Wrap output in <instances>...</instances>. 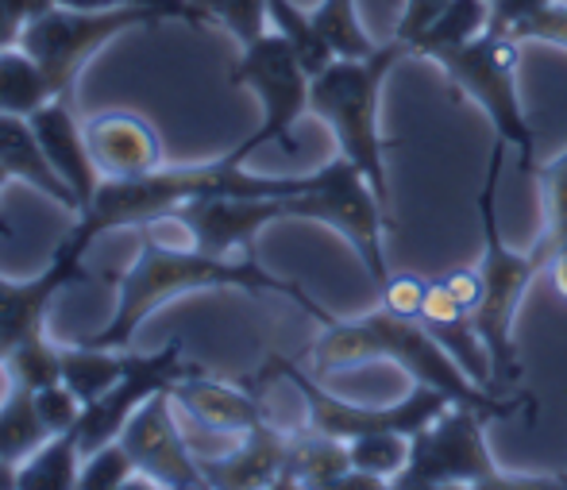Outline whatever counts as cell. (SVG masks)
<instances>
[{
	"mask_svg": "<svg viewBox=\"0 0 567 490\" xmlns=\"http://www.w3.org/2000/svg\"><path fill=\"white\" fill-rule=\"evenodd\" d=\"M0 490H20V463L0 456Z\"/></svg>",
	"mask_w": 567,
	"mask_h": 490,
	"instance_id": "ee69618b",
	"label": "cell"
},
{
	"mask_svg": "<svg viewBox=\"0 0 567 490\" xmlns=\"http://www.w3.org/2000/svg\"><path fill=\"white\" fill-rule=\"evenodd\" d=\"M351 468L379 476L382 483H394L410 463V437L405 432H363V437L348 440Z\"/></svg>",
	"mask_w": 567,
	"mask_h": 490,
	"instance_id": "f546056e",
	"label": "cell"
},
{
	"mask_svg": "<svg viewBox=\"0 0 567 490\" xmlns=\"http://www.w3.org/2000/svg\"><path fill=\"white\" fill-rule=\"evenodd\" d=\"M313 23L332 43L337 59H367L379 51V43L367 35L363 20H359V0H321L313 8Z\"/></svg>",
	"mask_w": 567,
	"mask_h": 490,
	"instance_id": "83f0119b",
	"label": "cell"
},
{
	"mask_svg": "<svg viewBox=\"0 0 567 490\" xmlns=\"http://www.w3.org/2000/svg\"><path fill=\"white\" fill-rule=\"evenodd\" d=\"M82 479V445L78 432H54L20 463V490H78Z\"/></svg>",
	"mask_w": 567,
	"mask_h": 490,
	"instance_id": "603a6c76",
	"label": "cell"
},
{
	"mask_svg": "<svg viewBox=\"0 0 567 490\" xmlns=\"http://www.w3.org/2000/svg\"><path fill=\"white\" fill-rule=\"evenodd\" d=\"M449 4H452V0H405L402 16H398L394 39H402L405 47H413V39H417L421 31H425Z\"/></svg>",
	"mask_w": 567,
	"mask_h": 490,
	"instance_id": "f35d334b",
	"label": "cell"
},
{
	"mask_svg": "<svg viewBox=\"0 0 567 490\" xmlns=\"http://www.w3.org/2000/svg\"><path fill=\"white\" fill-rule=\"evenodd\" d=\"M417 320L433 333V340L449 351L478 387L491 390V394H502V390H494V382H491V356H486V348H483V336H478V328H475V317H471L463 305H455L452 294L444 290L441 283L429 286L425 309H421Z\"/></svg>",
	"mask_w": 567,
	"mask_h": 490,
	"instance_id": "ffe728a7",
	"label": "cell"
},
{
	"mask_svg": "<svg viewBox=\"0 0 567 490\" xmlns=\"http://www.w3.org/2000/svg\"><path fill=\"white\" fill-rule=\"evenodd\" d=\"M231 85L239 90H251L255 101L262 109V120L251 135H247L239 147H231V155L239 163L255 155L262 147H282L286 155L298 151V140H293V127L298 120L309 112V93H313V78L309 70L298 62V54L290 51L278 31H267L262 39H255L251 47H239V59L228 74Z\"/></svg>",
	"mask_w": 567,
	"mask_h": 490,
	"instance_id": "9c48e42d",
	"label": "cell"
},
{
	"mask_svg": "<svg viewBox=\"0 0 567 490\" xmlns=\"http://www.w3.org/2000/svg\"><path fill=\"white\" fill-rule=\"evenodd\" d=\"M498 421L494 409L463 406L452 401L433 425L410 437V463L390 487L398 490H441V487H471V490H540L567 487V479L548 476H509L498 468L486 425Z\"/></svg>",
	"mask_w": 567,
	"mask_h": 490,
	"instance_id": "8992f818",
	"label": "cell"
},
{
	"mask_svg": "<svg viewBox=\"0 0 567 490\" xmlns=\"http://www.w3.org/2000/svg\"><path fill=\"white\" fill-rule=\"evenodd\" d=\"M290 452V432L278 429L275 421L255 425L251 432L239 437V445L228 456H197L205 471V483L217 490H255V487H278Z\"/></svg>",
	"mask_w": 567,
	"mask_h": 490,
	"instance_id": "ac0fdd59",
	"label": "cell"
},
{
	"mask_svg": "<svg viewBox=\"0 0 567 490\" xmlns=\"http://www.w3.org/2000/svg\"><path fill=\"white\" fill-rule=\"evenodd\" d=\"M502 151H506V143L494 140L491 159H486L483 190H478V216H483V259H478V278H483V302L471 313L478 336H483L486 356H491L494 390L522 382L525 367L514 344L517 305H522L525 290L533 286V278H537L540 270H548V259H553V252H548L540 239L529 252H514V247L502 239V224H498Z\"/></svg>",
	"mask_w": 567,
	"mask_h": 490,
	"instance_id": "277c9868",
	"label": "cell"
},
{
	"mask_svg": "<svg viewBox=\"0 0 567 490\" xmlns=\"http://www.w3.org/2000/svg\"><path fill=\"white\" fill-rule=\"evenodd\" d=\"M537 182L545 194V232L537 239L548 252H556L567 244V147L548 166H537Z\"/></svg>",
	"mask_w": 567,
	"mask_h": 490,
	"instance_id": "1f68e13d",
	"label": "cell"
},
{
	"mask_svg": "<svg viewBox=\"0 0 567 490\" xmlns=\"http://www.w3.org/2000/svg\"><path fill=\"white\" fill-rule=\"evenodd\" d=\"M514 39H522V43H548V47L567 51V4L556 0L553 8H545V12L533 16L529 23H522V28L514 31Z\"/></svg>",
	"mask_w": 567,
	"mask_h": 490,
	"instance_id": "8d00e7d4",
	"label": "cell"
},
{
	"mask_svg": "<svg viewBox=\"0 0 567 490\" xmlns=\"http://www.w3.org/2000/svg\"><path fill=\"white\" fill-rule=\"evenodd\" d=\"M47 437H54V432L47 429L43 414H39L35 390L12 382L4 398H0V456L12 463H23Z\"/></svg>",
	"mask_w": 567,
	"mask_h": 490,
	"instance_id": "d4e9b609",
	"label": "cell"
},
{
	"mask_svg": "<svg viewBox=\"0 0 567 490\" xmlns=\"http://www.w3.org/2000/svg\"><path fill=\"white\" fill-rule=\"evenodd\" d=\"M213 23L228 31L239 47H251L270 31V8L267 0H194Z\"/></svg>",
	"mask_w": 567,
	"mask_h": 490,
	"instance_id": "4dcf8cb0",
	"label": "cell"
},
{
	"mask_svg": "<svg viewBox=\"0 0 567 490\" xmlns=\"http://www.w3.org/2000/svg\"><path fill=\"white\" fill-rule=\"evenodd\" d=\"M155 23L166 20L158 12H151V8H109V12H97V8L59 4L23 28L20 47L28 54H35L39 67L51 74L54 90L62 98H74V85L82 78V70L113 39H120L132 28H155Z\"/></svg>",
	"mask_w": 567,
	"mask_h": 490,
	"instance_id": "30bf717a",
	"label": "cell"
},
{
	"mask_svg": "<svg viewBox=\"0 0 567 490\" xmlns=\"http://www.w3.org/2000/svg\"><path fill=\"white\" fill-rule=\"evenodd\" d=\"M351 471L348 440L329 437L321 429H298L290 432V452L278 487H309V490H337L340 476Z\"/></svg>",
	"mask_w": 567,
	"mask_h": 490,
	"instance_id": "44dd1931",
	"label": "cell"
},
{
	"mask_svg": "<svg viewBox=\"0 0 567 490\" xmlns=\"http://www.w3.org/2000/svg\"><path fill=\"white\" fill-rule=\"evenodd\" d=\"M8 351H12V348H8V340H4V336H0V367H4V359H8Z\"/></svg>",
	"mask_w": 567,
	"mask_h": 490,
	"instance_id": "bcb514c9",
	"label": "cell"
},
{
	"mask_svg": "<svg viewBox=\"0 0 567 490\" xmlns=\"http://www.w3.org/2000/svg\"><path fill=\"white\" fill-rule=\"evenodd\" d=\"M8 182H12V174H8V171H4V163H0V190H4ZM0 232H8V228H0Z\"/></svg>",
	"mask_w": 567,
	"mask_h": 490,
	"instance_id": "f6af8a7d",
	"label": "cell"
},
{
	"mask_svg": "<svg viewBox=\"0 0 567 490\" xmlns=\"http://www.w3.org/2000/svg\"><path fill=\"white\" fill-rule=\"evenodd\" d=\"M194 371V364H186V344L182 336L166 340L158 351H132L124 348V364H120V379L109 387V394H101L97 401L82 409V421H78V445H82V456L93 452V448L109 445L124 432L127 417L143 406L155 394L171 390L178 379Z\"/></svg>",
	"mask_w": 567,
	"mask_h": 490,
	"instance_id": "8fae6325",
	"label": "cell"
},
{
	"mask_svg": "<svg viewBox=\"0 0 567 490\" xmlns=\"http://www.w3.org/2000/svg\"><path fill=\"white\" fill-rule=\"evenodd\" d=\"M436 67L449 78V90L455 98H467L486 112L494 127V140L517 151L525 178H537V140L533 124L525 116L522 90H517V67H522V39L486 31L455 51L436 54Z\"/></svg>",
	"mask_w": 567,
	"mask_h": 490,
	"instance_id": "52a82bcc",
	"label": "cell"
},
{
	"mask_svg": "<svg viewBox=\"0 0 567 490\" xmlns=\"http://www.w3.org/2000/svg\"><path fill=\"white\" fill-rule=\"evenodd\" d=\"M4 8L28 28L31 20H39V16H47L51 8H59V0H4Z\"/></svg>",
	"mask_w": 567,
	"mask_h": 490,
	"instance_id": "60d3db41",
	"label": "cell"
},
{
	"mask_svg": "<svg viewBox=\"0 0 567 490\" xmlns=\"http://www.w3.org/2000/svg\"><path fill=\"white\" fill-rule=\"evenodd\" d=\"M436 283H441L444 290L452 294V302L463 305L467 313H475L478 302H483V278H478V267H455L444 278H436Z\"/></svg>",
	"mask_w": 567,
	"mask_h": 490,
	"instance_id": "ab89813d",
	"label": "cell"
},
{
	"mask_svg": "<svg viewBox=\"0 0 567 490\" xmlns=\"http://www.w3.org/2000/svg\"><path fill=\"white\" fill-rule=\"evenodd\" d=\"M491 31V0H452L417 39H413V59H436L444 51L471 43V39Z\"/></svg>",
	"mask_w": 567,
	"mask_h": 490,
	"instance_id": "cb8c5ba5",
	"label": "cell"
},
{
	"mask_svg": "<svg viewBox=\"0 0 567 490\" xmlns=\"http://www.w3.org/2000/svg\"><path fill=\"white\" fill-rule=\"evenodd\" d=\"M20 35H23V23L16 20V16L4 8V0H0V51L20 43Z\"/></svg>",
	"mask_w": 567,
	"mask_h": 490,
	"instance_id": "7bdbcfd3",
	"label": "cell"
},
{
	"mask_svg": "<svg viewBox=\"0 0 567 490\" xmlns=\"http://www.w3.org/2000/svg\"><path fill=\"white\" fill-rule=\"evenodd\" d=\"M132 476H135V463L116 437V440H109V445H101L82 456V479H78V490H116V487L132 483Z\"/></svg>",
	"mask_w": 567,
	"mask_h": 490,
	"instance_id": "d6a6232c",
	"label": "cell"
},
{
	"mask_svg": "<svg viewBox=\"0 0 567 490\" xmlns=\"http://www.w3.org/2000/svg\"><path fill=\"white\" fill-rule=\"evenodd\" d=\"M286 197H244L213 194L178 205L166 224H178L189 244L209 255H255V239L267 224L286 221Z\"/></svg>",
	"mask_w": 567,
	"mask_h": 490,
	"instance_id": "4fadbf2b",
	"label": "cell"
},
{
	"mask_svg": "<svg viewBox=\"0 0 567 490\" xmlns=\"http://www.w3.org/2000/svg\"><path fill=\"white\" fill-rule=\"evenodd\" d=\"M4 371L12 382L28 390H43L51 382H62V344H54L51 336L31 333L28 340H20L4 359Z\"/></svg>",
	"mask_w": 567,
	"mask_h": 490,
	"instance_id": "f1b7e54d",
	"label": "cell"
},
{
	"mask_svg": "<svg viewBox=\"0 0 567 490\" xmlns=\"http://www.w3.org/2000/svg\"><path fill=\"white\" fill-rule=\"evenodd\" d=\"M309 174L293 178H270V174H251L236 155H220L213 163L194 166H158L143 178H105L93 197V205L74 221V228L59 239L62 247L85 255L101 236L120 228H151L166 224L178 205L194 197L213 194H244V197H293L301 194Z\"/></svg>",
	"mask_w": 567,
	"mask_h": 490,
	"instance_id": "7a4b0ae2",
	"label": "cell"
},
{
	"mask_svg": "<svg viewBox=\"0 0 567 490\" xmlns=\"http://www.w3.org/2000/svg\"><path fill=\"white\" fill-rule=\"evenodd\" d=\"M553 4L556 0H491V31L514 35L522 23H529L533 16H540Z\"/></svg>",
	"mask_w": 567,
	"mask_h": 490,
	"instance_id": "74e56055",
	"label": "cell"
},
{
	"mask_svg": "<svg viewBox=\"0 0 567 490\" xmlns=\"http://www.w3.org/2000/svg\"><path fill=\"white\" fill-rule=\"evenodd\" d=\"M120 445L127 448L135 463V476H143L147 483L166 487V490H202L205 471L202 460L194 456L189 440L182 437L178 421H174V398L171 390L147 398L132 417H127Z\"/></svg>",
	"mask_w": 567,
	"mask_h": 490,
	"instance_id": "7c38bea8",
	"label": "cell"
},
{
	"mask_svg": "<svg viewBox=\"0 0 567 490\" xmlns=\"http://www.w3.org/2000/svg\"><path fill=\"white\" fill-rule=\"evenodd\" d=\"M124 348H97V344H62V382L82 398V406L97 401L120 379Z\"/></svg>",
	"mask_w": 567,
	"mask_h": 490,
	"instance_id": "484cf974",
	"label": "cell"
},
{
	"mask_svg": "<svg viewBox=\"0 0 567 490\" xmlns=\"http://www.w3.org/2000/svg\"><path fill=\"white\" fill-rule=\"evenodd\" d=\"M282 205L293 221H317L348 239V247L359 255L374 286L390 278L386 252H382V228L390 224V208L382 205L367 174L351 159L337 155L332 163L317 166L306 190L286 197Z\"/></svg>",
	"mask_w": 567,
	"mask_h": 490,
	"instance_id": "ba28073f",
	"label": "cell"
},
{
	"mask_svg": "<svg viewBox=\"0 0 567 490\" xmlns=\"http://www.w3.org/2000/svg\"><path fill=\"white\" fill-rule=\"evenodd\" d=\"M171 398L189 421L209 432H220V437H244L255 425L267 421V409H262V401L251 390L209 379L202 367H194L186 379L174 382Z\"/></svg>",
	"mask_w": 567,
	"mask_h": 490,
	"instance_id": "e0dca14e",
	"label": "cell"
},
{
	"mask_svg": "<svg viewBox=\"0 0 567 490\" xmlns=\"http://www.w3.org/2000/svg\"><path fill=\"white\" fill-rule=\"evenodd\" d=\"M85 143L101 178H143L166 166L163 135L147 116L132 109H109L85 120Z\"/></svg>",
	"mask_w": 567,
	"mask_h": 490,
	"instance_id": "9a60e30c",
	"label": "cell"
},
{
	"mask_svg": "<svg viewBox=\"0 0 567 490\" xmlns=\"http://www.w3.org/2000/svg\"><path fill=\"white\" fill-rule=\"evenodd\" d=\"M0 163L12 174V182H23V186H31L35 194H43L47 201H54L59 208L78 216L74 190L54 171L43 143H39L35 124H31L28 116H8V112H0Z\"/></svg>",
	"mask_w": 567,
	"mask_h": 490,
	"instance_id": "d6986e66",
	"label": "cell"
},
{
	"mask_svg": "<svg viewBox=\"0 0 567 490\" xmlns=\"http://www.w3.org/2000/svg\"><path fill=\"white\" fill-rule=\"evenodd\" d=\"M402 59H413V51L402 39H386L379 51L367 59H337L324 74L313 78L309 112L321 120L337 140L340 155L351 159L367 182L374 186L382 205L390 208V174H386V147H398V140H386L379 127L382 85L390 70Z\"/></svg>",
	"mask_w": 567,
	"mask_h": 490,
	"instance_id": "5b68a950",
	"label": "cell"
},
{
	"mask_svg": "<svg viewBox=\"0 0 567 490\" xmlns=\"http://www.w3.org/2000/svg\"><path fill=\"white\" fill-rule=\"evenodd\" d=\"M371 359H390L402 371H410L413 382L444 390L452 401H463V406L494 409L498 417H509L514 409L529 406V398H502V394L478 387L449 351L433 340V333L417 317H398V313L379 305L367 317H332L329 325H321V336L313 344L317 375L348 371V367H363Z\"/></svg>",
	"mask_w": 567,
	"mask_h": 490,
	"instance_id": "3957f363",
	"label": "cell"
},
{
	"mask_svg": "<svg viewBox=\"0 0 567 490\" xmlns=\"http://www.w3.org/2000/svg\"><path fill=\"white\" fill-rule=\"evenodd\" d=\"M66 8H97V12H109V8H151L158 12L163 20H178V23H209V16L194 4V0H59Z\"/></svg>",
	"mask_w": 567,
	"mask_h": 490,
	"instance_id": "836d02e7",
	"label": "cell"
},
{
	"mask_svg": "<svg viewBox=\"0 0 567 490\" xmlns=\"http://www.w3.org/2000/svg\"><path fill=\"white\" fill-rule=\"evenodd\" d=\"M28 120L35 124L39 143H43V151H47V159L54 163V171H59L62 182L74 190L78 216H82L85 208L93 205V197H97V190H101V182H105V178H101L97 163H93V155H90V143H85V124H78L74 104H70V98H54L51 104H43V109H39L35 116H28Z\"/></svg>",
	"mask_w": 567,
	"mask_h": 490,
	"instance_id": "2e32d148",
	"label": "cell"
},
{
	"mask_svg": "<svg viewBox=\"0 0 567 490\" xmlns=\"http://www.w3.org/2000/svg\"><path fill=\"white\" fill-rule=\"evenodd\" d=\"M548 275H553V286H556V294L567 302V244H560L553 252V259H548Z\"/></svg>",
	"mask_w": 567,
	"mask_h": 490,
	"instance_id": "b9f144b4",
	"label": "cell"
},
{
	"mask_svg": "<svg viewBox=\"0 0 567 490\" xmlns=\"http://www.w3.org/2000/svg\"><path fill=\"white\" fill-rule=\"evenodd\" d=\"M90 267H85V255L70 252V247H54V259L39 270L28 283H12V278H0V336L8 340V348H16L20 340H28L31 333H43L47 328V309L62 290L78 283H90Z\"/></svg>",
	"mask_w": 567,
	"mask_h": 490,
	"instance_id": "5bb4252c",
	"label": "cell"
},
{
	"mask_svg": "<svg viewBox=\"0 0 567 490\" xmlns=\"http://www.w3.org/2000/svg\"><path fill=\"white\" fill-rule=\"evenodd\" d=\"M202 290H244L255 297L278 294L298 305V309H306L313 320H321V325L332 320V313L317 297H309L306 286H298L293 278H278L255 255H231V259H225V255H209L194 244L189 247L163 244L147 228H140V255L120 275L113 317H109L105 328L85 336V344H97V348H132L135 333H140L151 313L163 309L174 297H189Z\"/></svg>",
	"mask_w": 567,
	"mask_h": 490,
	"instance_id": "6da1fadb",
	"label": "cell"
},
{
	"mask_svg": "<svg viewBox=\"0 0 567 490\" xmlns=\"http://www.w3.org/2000/svg\"><path fill=\"white\" fill-rule=\"evenodd\" d=\"M54 98H62V93L54 90L51 74L39 67L35 54H28L20 43L0 51V112H8V116H35Z\"/></svg>",
	"mask_w": 567,
	"mask_h": 490,
	"instance_id": "7402d4cb",
	"label": "cell"
},
{
	"mask_svg": "<svg viewBox=\"0 0 567 490\" xmlns=\"http://www.w3.org/2000/svg\"><path fill=\"white\" fill-rule=\"evenodd\" d=\"M35 406H39V414H43V421H47V429H51V432L78 429V421H82V409H85L82 398H78L66 382H51V387L35 390Z\"/></svg>",
	"mask_w": 567,
	"mask_h": 490,
	"instance_id": "d590c367",
	"label": "cell"
},
{
	"mask_svg": "<svg viewBox=\"0 0 567 490\" xmlns=\"http://www.w3.org/2000/svg\"><path fill=\"white\" fill-rule=\"evenodd\" d=\"M267 8H270V31H278L290 43L298 62L309 70V78L324 74L337 62V51H332V43L313 23V12H301L293 0H267Z\"/></svg>",
	"mask_w": 567,
	"mask_h": 490,
	"instance_id": "4316f807",
	"label": "cell"
},
{
	"mask_svg": "<svg viewBox=\"0 0 567 490\" xmlns=\"http://www.w3.org/2000/svg\"><path fill=\"white\" fill-rule=\"evenodd\" d=\"M429 286L421 275H413V270H402V275H390L386 283L379 286V305L390 313H398V317H421V309H425V297H429Z\"/></svg>",
	"mask_w": 567,
	"mask_h": 490,
	"instance_id": "e575fe53",
	"label": "cell"
}]
</instances>
